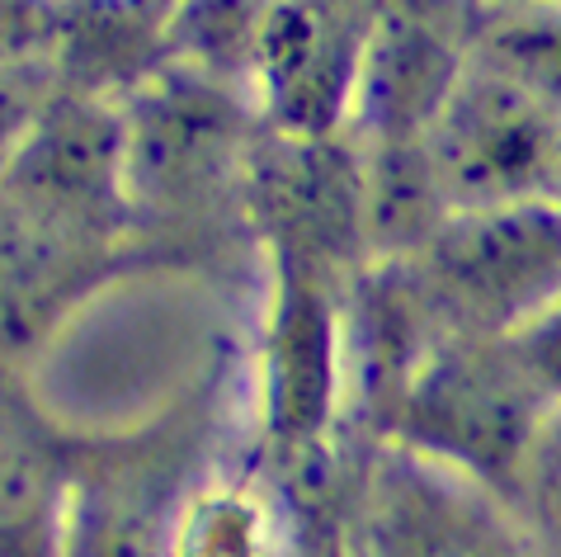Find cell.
I'll list each match as a JSON object with an SVG mask.
<instances>
[{
  "instance_id": "obj_1",
  "label": "cell",
  "mask_w": 561,
  "mask_h": 557,
  "mask_svg": "<svg viewBox=\"0 0 561 557\" xmlns=\"http://www.w3.org/2000/svg\"><path fill=\"white\" fill-rule=\"evenodd\" d=\"M552 401L510 336H444L387 421V444L448 463L510 497Z\"/></svg>"
},
{
  "instance_id": "obj_2",
  "label": "cell",
  "mask_w": 561,
  "mask_h": 557,
  "mask_svg": "<svg viewBox=\"0 0 561 557\" xmlns=\"http://www.w3.org/2000/svg\"><path fill=\"white\" fill-rule=\"evenodd\" d=\"M407 260L448 336H519L561 307V204L448 213Z\"/></svg>"
},
{
  "instance_id": "obj_3",
  "label": "cell",
  "mask_w": 561,
  "mask_h": 557,
  "mask_svg": "<svg viewBox=\"0 0 561 557\" xmlns=\"http://www.w3.org/2000/svg\"><path fill=\"white\" fill-rule=\"evenodd\" d=\"M420 151L444 218L561 190V114L472 53L434 104Z\"/></svg>"
},
{
  "instance_id": "obj_4",
  "label": "cell",
  "mask_w": 561,
  "mask_h": 557,
  "mask_svg": "<svg viewBox=\"0 0 561 557\" xmlns=\"http://www.w3.org/2000/svg\"><path fill=\"white\" fill-rule=\"evenodd\" d=\"M354 557H542L495 487L387 444L354 505Z\"/></svg>"
},
{
  "instance_id": "obj_5",
  "label": "cell",
  "mask_w": 561,
  "mask_h": 557,
  "mask_svg": "<svg viewBox=\"0 0 561 557\" xmlns=\"http://www.w3.org/2000/svg\"><path fill=\"white\" fill-rule=\"evenodd\" d=\"M128 184V118L104 100H48L20 133L5 166V213L14 223L100 246Z\"/></svg>"
},
{
  "instance_id": "obj_6",
  "label": "cell",
  "mask_w": 561,
  "mask_h": 557,
  "mask_svg": "<svg viewBox=\"0 0 561 557\" xmlns=\"http://www.w3.org/2000/svg\"><path fill=\"white\" fill-rule=\"evenodd\" d=\"M364 67L368 43L350 0H270L251 71L284 137L325 143V133L358 104Z\"/></svg>"
},
{
  "instance_id": "obj_7",
  "label": "cell",
  "mask_w": 561,
  "mask_h": 557,
  "mask_svg": "<svg viewBox=\"0 0 561 557\" xmlns=\"http://www.w3.org/2000/svg\"><path fill=\"white\" fill-rule=\"evenodd\" d=\"M345 378V327L325 293V270L284 255L260 364V401L270 440L284 444L288 454H311V444H321L335 421Z\"/></svg>"
},
{
  "instance_id": "obj_8",
  "label": "cell",
  "mask_w": 561,
  "mask_h": 557,
  "mask_svg": "<svg viewBox=\"0 0 561 557\" xmlns=\"http://www.w3.org/2000/svg\"><path fill=\"white\" fill-rule=\"evenodd\" d=\"M128 118V184L137 198H190L237 161L241 128L231 104L204 81L161 76L133 104Z\"/></svg>"
},
{
  "instance_id": "obj_9",
  "label": "cell",
  "mask_w": 561,
  "mask_h": 557,
  "mask_svg": "<svg viewBox=\"0 0 561 557\" xmlns=\"http://www.w3.org/2000/svg\"><path fill=\"white\" fill-rule=\"evenodd\" d=\"M170 557H293L278 497L251 477H204L175 510Z\"/></svg>"
},
{
  "instance_id": "obj_10",
  "label": "cell",
  "mask_w": 561,
  "mask_h": 557,
  "mask_svg": "<svg viewBox=\"0 0 561 557\" xmlns=\"http://www.w3.org/2000/svg\"><path fill=\"white\" fill-rule=\"evenodd\" d=\"M76 473L48 440L10 421L5 435V557H67Z\"/></svg>"
},
{
  "instance_id": "obj_11",
  "label": "cell",
  "mask_w": 561,
  "mask_h": 557,
  "mask_svg": "<svg viewBox=\"0 0 561 557\" xmlns=\"http://www.w3.org/2000/svg\"><path fill=\"white\" fill-rule=\"evenodd\" d=\"M467 53L505 71L510 81H519L528 95L561 114V5L486 14Z\"/></svg>"
},
{
  "instance_id": "obj_12",
  "label": "cell",
  "mask_w": 561,
  "mask_h": 557,
  "mask_svg": "<svg viewBox=\"0 0 561 557\" xmlns=\"http://www.w3.org/2000/svg\"><path fill=\"white\" fill-rule=\"evenodd\" d=\"M505 501L514 505L534 548L542 557H561V407H552L538 425Z\"/></svg>"
},
{
  "instance_id": "obj_13",
  "label": "cell",
  "mask_w": 561,
  "mask_h": 557,
  "mask_svg": "<svg viewBox=\"0 0 561 557\" xmlns=\"http://www.w3.org/2000/svg\"><path fill=\"white\" fill-rule=\"evenodd\" d=\"M481 14H514V10H542V5H561V0H472Z\"/></svg>"
},
{
  "instance_id": "obj_14",
  "label": "cell",
  "mask_w": 561,
  "mask_h": 557,
  "mask_svg": "<svg viewBox=\"0 0 561 557\" xmlns=\"http://www.w3.org/2000/svg\"><path fill=\"white\" fill-rule=\"evenodd\" d=\"M147 5H151V10H161V14H165V20H170V10H175V5H180V0H147Z\"/></svg>"
},
{
  "instance_id": "obj_15",
  "label": "cell",
  "mask_w": 561,
  "mask_h": 557,
  "mask_svg": "<svg viewBox=\"0 0 561 557\" xmlns=\"http://www.w3.org/2000/svg\"><path fill=\"white\" fill-rule=\"evenodd\" d=\"M61 5H81V0H61Z\"/></svg>"
},
{
  "instance_id": "obj_16",
  "label": "cell",
  "mask_w": 561,
  "mask_h": 557,
  "mask_svg": "<svg viewBox=\"0 0 561 557\" xmlns=\"http://www.w3.org/2000/svg\"><path fill=\"white\" fill-rule=\"evenodd\" d=\"M557 204H561V190H557Z\"/></svg>"
}]
</instances>
